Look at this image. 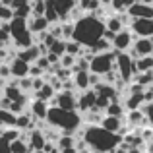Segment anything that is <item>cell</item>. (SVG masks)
I'll return each mask as SVG.
<instances>
[{
	"instance_id": "cell-21",
	"label": "cell",
	"mask_w": 153,
	"mask_h": 153,
	"mask_svg": "<svg viewBox=\"0 0 153 153\" xmlns=\"http://www.w3.org/2000/svg\"><path fill=\"white\" fill-rule=\"evenodd\" d=\"M149 70H153V54L134 58V72L136 74H140V72H149Z\"/></svg>"
},
{
	"instance_id": "cell-37",
	"label": "cell",
	"mask_w": 153,
	"mask_h": 153,
	"mask_svg": "<svg viewBox=\"0 0 153 153\" xmlns=\"http://www.w3.org/2000/svg\"><path fill=\"white\" fill-rule=\"evenodd\" d=\"M33 64H35V66H39L43 72H49V70H51V64H49V60H47V56H45V54H43V56H39V58L35 60Z\"/></svg>"
},
{
	"instance_id": "cell-44",
	"label": "cell",
	"mask_w": 153,
	"mask_h": 153,
	"mask_svg": "<svg viewBox=\"0 0 153 153\" xmlns=\"http://www.w3.org/2000/svg\"><path fill=\"white\" fill-rule=\"evenodd\" d=\"M151 8H153V2H151Z\"/></svg>"
},
{
	"instance_id": "cell-15",
	"label": "cell",
	"mask_w": 153,
	"mask_h": 153,
	"mask_svg": "<svg viewBox=\"0 0 153 153\" xmlns=\"http://www.w3.org/2000/svg\"><path fill=\"white\" fill-rule=\"evenodd\" d=\"M99 126H103L105 130L112 132V134H118L120 128L124 126V118H120V116H108V114H103L101 122H99Z\"/></svg>"
},
{
	"instance_id": "cell-3",
	"label": "cell",
	"mask_w": 153,
	"mask_h": 153,
	"mask_svg": "<svg viewBox=\"0 0 153 153\" xmlns=\"http://www.w3.org/2000/svg\"><path fill=\"white\" fill-rule=\"evenodd\" d=\"M45 120L49 126L56 128V130L72 132V134L82 126V114L78 111H64V108H58V107H49Z\"/></svg>"
},
{
	"instance_id": "cell-23",
	"label": "cell",
	"mask_w": 153,
	"mask_h": 153,
	"mask_svg": "<svg viewBox=\"0 0 153 153\" xmlns=\"http://www.w3.org/2000/svg\"><path fill=\"white\" fill-rule=\"evenodd\" d=\"M33 93H35V99H41V101H47V103H49L51 99L54 97V93H56V91H54V89H52V87L49 85V83L45 82L41 87H39V89H35Z\"/></svg>"
},
{
	"instance_id": "cell-32",
	"label": "cell",
	"mask_w": 153,
	"mask_h": 153,
	"mask_svg": "<svg viewBox=\"0 0 153 153\" xmlns=\"http://www.w3.org/2000/svg\"><path fill=\"white\" fill-rule=\"evenodd\" d=\"M12 18H14V10L4 6V4H0V23H8Z\"/></svg>"
},
{
	"instance_id": "cell-26",
	"label": "cell",
	"mask_w": 153,
	"mask_h": 153,
	"mask_svg": "<svg viewBox=\"0 0 153 153\" xmlns=\"http://www.w3.org/2000/svg\"><path fill=\"white\" fill-rule=\"evenodd\" d=\"M16 124V114L12 111H6V108H0V126L2 128H14Z\"/></svg>"
},
{
	"instance_id": "cell-10",
	"label": "cell",
	"mask_w": 153,
	"mask_h": 153,
	"mask_svg": "<svg viewBox=\"0 0 153 153\" xmlns=\"http://www.w3.org/2000/svg\"><path fill=\"white\" fill-rule=\"evenodd\" d=\"M25 136H27V146H29L31 151H43V147H45L47 140L45 136H43V130L41 128H37V130H25Z\"/></svg>"
},
{
	"instance_id": "cell-38",
	"label": "cell",
	"mask_w": 153,
	"mask_h": 153,
	"mask_svg": "<svg viewBox=\"0 0 153 153\" xmlns=\"http://www.w3.org/2000/svg\"><path fill=\"white\" fill-rule=\"evenodd\" d=\"M43 74H45V72H43L39 66H35V64H29V74H27V76H31V78H37V76H43Z\"/></svg>"
},
{
	"instance_id": "cell-1",
	"label": "cell",
	"mask_w": 153,
	"mask_h": 153,
	"mask_svg": "<svg viewBox=\"0 0 153 153\" xmlns=\"http://www.w3.org/2000/svg\"><path fill=\"white\" fill-rule=\"evenodd\" d=\"M105 33V23L103 19L95 18L93 14H83L79 19L74 22V33H72V39L76 43L83 47V49H89L95 41L103 37Z\"/></svg>"
},
{
	"instance_id": "cell-22",
	"label": "cell",
	"mask_w": 153,
	"mask_h": 153,
	"mask_svg": "<svg viewBox=\"0 0 153 153\" xmlns=\"http://www.w3.org/2000/svg\"><path fill=\"white\" fill-rule=\"evenodd\" d=\"M2 95H4V97H8L10 101H18V99H22L25 93L18 87V83H8V85L2 87Z\"/></svg>"
},
{
	"instance_id": "cell-12",
	"label": "cell",
	"mask_w": 153,
	"mask_h": 153,
	"mask_svg": "<svg viewBox=\"0 0 153 153\" xmlns=\"http://www.w3.org/2000/svg\"><path fill=\"white\" fill-rule=\"evenodd\" d=\"M128 16L130 18H153V8L149 4H142L136 0L134 4H130V6L126 8Z\"/></svg>"
},
{
	"instance_id": "cell-25",
	"label": "cell",
	"mask_w": 153,
	"mask_h": 153,
	"mask_svg": "<svg viewBox=\"0 0 153 153\" xmlns=\"http://www.w3.org/2000/svg\"><path fill=\"white\" fill-rule=\"evenodd\" d=\"M128 124L130 126H142V124H146V114H143L142 108H134V111L128 112Z\"/></svg>"
},
{
	"instance_id": "cell-6",
	"label": "cell",
	"mask_w": 153,
	"mask_h": 153,
	"mask_svg": "<svg viewBox=\"0 0 153 153\" xmlns=\"http://www.w3.org/2000/svg\"><path fill=\"white\" fill-rule=\"evenodd\" d=\"M128 27L134 37H153V18H132Z\"/></svg>"
},
{
	"instance_id": "cell-29",
	"label": "cell",
	"mask_w": 153,
	"mask_h": 153,
	"mask_svg": "<svg viewBox=\"0 0 153 153\" xmlns=\"http://www.w3.org/2000/svg\"><path fill=\"white\" fill-rule=\"evenodd\" d=\"M82 51H83V47L79 45V43H76L74 39H68L66 45H64V52H66V54L78 56V54H82Z\"/></svg>"
},
{
	"instance_id": "cell-7",
	"label": "cell",
	"mask_w": 153,
	"mask_h": 153,
	"mask_svg": "<svg viewBox=\"0 0 153 153\" xmlns=\"http://www.w3.org/2000/svg\"><path fill=\"white\" fill-rule=\"evenodd\" d=\"M130 52L128 54L132 58H138V56H149L153 54V37H136V41H132Z\"/></svg>"
},
{
	"instance_id": "cell-24",
	"label": "cell",
	"mask_w": 153,
	"mask_h": 153,
	"mask_svg": "<svg viewBox=\"0 0 153 153\" xmlns=\"http://www.w3.org/2000/svg\"><path fill=\"white\" fill-rule=\"evenodd\" d=\"M103 23H105V29H107V31H111V33H118L120 29H124V25L120 23V19H118V16H116V14L107 16Z\"/></svg>"
},
{
	"instance_id": "cell-19",
	"label": "cell",
	"mask_w": 153,
	"mask_h": 153,
	"mask_svg": "<svg viewBox=\"0 0 153 153\" xmlns=\"http://www.w3.org/2000/svg\"><path fill=\"white\" fill-rule=\"evenodd\" d=\"M14 47H18V49H25V47H31L35 43V37H33V33H31L29 29H23V31H19L18 35H14Z\"/></svg>"
},
{
	"instance_id": "cell-30",
	"label": "cell",
	"mask_w": 153,
	"mask_h": 153,
	"mask_svg": "<svg viewBox=\"0 0 153 153\" xmlns=\"http://www.w3.org/2000/svg\"><path fill=\"white\" fill-rule=\"evenodd\" d=\"M64 45H66V41L64 39H52V43L49 45V52L56 56H62L64 54Z\"/></svg>"
},
{
	"instance_id": "cell-36",
	"label": "cell",
	"mask_w": 153,
	"mask_h": 153,
	"mask_svg": "<svg viewBox=\"0 0 153 153\" xmlns=\"http://www.w3.org/2000/svg\"><path fill=\"white\" fill-rule=\"evenodd\" d=\"M142 111H143V114H146V120L151 124V128H153V103H143Z\"/></svg>"
},
{
	"instance_id": "cell-35",
	"label": "cell",
	"mask_w": 153,
	"mask_h": 153,
	"mask_svg": "<svg viewBox=\"0 0 153 153\" xmlns=\"http://www.w3.org/2000/svg\"><path fill=\"white\" fill-rule=\"evenodd\" d=\"M45 14V0L31 2V16H43Z\"/></svg>"
},
{
	"instance_id": "cell-13",
	"label": "cell",
	"mask_w": 153,
	"mask_h": 153,
	"mask_svg": "<svg viewBox=\"0 0 153 153\" xmlns=\"http://www.w3.org/2000/svg\"><path fill=\"white\" fill-rule=\"evenodd\" d=\"M60 22H68V14L76 8V0H51Z\"/></svg>"
},
{
	"instance_id": "cell-33",
	"label": "cell",
	"mask_w": 153,
	"mask_h": 153,
	"mask_svg": "<svg viewBox=\"0 0 153 153\" xmlns=\"http://www.w3.org/2000/svg\"><path fill=\"white\" fill-rule=\"evenodd\" d=\"M18 87L22 91H33V78L31 76H25V78L18 79Z\"/></svg>"
},
{
	"instance_id": "cell-16",
	"label": "cell",
	"mask_w": 153,
	"mask_h": 153,
	"mask_svg": "<svg viewBox=\"0 0 153 153\" xmlns=\"http://www.w3.org/2000/svg\"><path fill=\"white\" fill-rule=\"evenodd\" d=\"M27 19H29V22H27V29L33 35L43 33V31H47V27H49V22L45 19V16H29Z\"/></svg>"
},
{
	"instance_id": "cell-42",
	"label": "cell",
	"mask_w": 153,
	"mask_h": 153,
	"mask_svg": "<svg viewBox=\"0 0 153 153\" xmlns=\"http://www.w3.org/2000/svg\"><path fill=\"white\" fill-rule=\"evenodd\" d=\"M138 2H142V4H149V6H151V2H153V0H138Z\"/></svg>"
},
{
	"instance_id": "cell-41",
	"label": "cell",
	"mask_w": 153,
	"mask_h": 153,
	"mask_svg": "<svg viewBox=\"0 0 153 153\" xmlns=\"http://www.w3.org/2000/svg\"><path fill=\"white\" fill-rule=\"evenodd\" d=\"M60 153H78V147L72 146V147H64V149H58Z\"/></svg>"
},
{
	"instance_id": "cell-18",
	"label": "cell",
	"mask_w": 153,
	"mask_h": 153,
	"mask_svg": "<svg viewBox=\"0 0 153 153\" xmlns=\"http://www.w3.org/2000/svg\"><path fill=\"white\" fill-rule=\"evenodd\" d=\"M18 58H22L23 62H27V64H33L35 60L41 56V52H39V47H37V43H33L31 47H25V49H19L18 54Z\"/></svg>"
},
{
	"instance_id": "cell-8",
	"label": "cell",
	"mask_w": 153,
	"mask_h": 153,
	"mask_svg": "<svg viewBox=\"0 0 153 153\" xmlns=\"http://www.w3.org/2000/svg\"><path fill=\"white\" fill-rule=\"evenodd\" d=\"M132 41H134L132 31L124 27V29H120L118 33H114V37H112V41H111L112 51H116V52H126L128 49H130Z\"/></svg>"
},
{
	"instance_id": "cell-20",
	"label": "cell",
	"mask_w": 153,
	"mask_h": 153,
	"mask_svg": "<svg viewBox=\"0 0 153 153\" xmlns=\"http://www.w3.org/2000/svg\"><path fill=\"white\" fill-rule=\"evenodd\" d=\"M33 126H35V120L31 118V114L29 112H19V114H16V124H14V128H18V130H33Z\"/></svg>"
},
{
	"instance_id": "cell-5",
	"label": "cell",
	"mask_w": 153,
	"mask_h": 153,
	"mask_svg": "<svg viewBox=\"0 0 153 153\" xmlns=\"http://www.w3.org/2000/svg\"><path fill=\"white\" fill-rule=\"evenodd\" d=\"M114 70L118 74V79H122L124 83H130L132 78L136 76L134 72V58L126 52H116V58H114Z\"/></svg>"
},
{
	"instance_id": "cell-4",
	"label": "cell",
	"mask_w": 153,
	"mask_h": 153,
	"mask_svg": "<svg viewBox=\"0 0 153 153\" xmlns=\"http://www.w3.org/2000/svg\"><path fill=\"white\" fill-rule=\"evenodd\" d=\"M114 58H116V51H107V52H97L91 56L89 60V72L91 74H107L108 70L114 68Z\"/></svg>"
},
{
	"instance_id": "cell-14",
	"label": "cell",
	"mask_w": 153,
	"mask_h": 153,
	"mask_svg": "<svg viewBox=\"0 0 153 153\" xmlns=\"http://www.w3.org/2000/svg\"><path fill=\"white\" fill-rule=\"evenodd\" d=\"M27 74H29V64L23 62L18 56H14V60L10 62V76L16 78V79H19V78H25Z\"/></svg>"
},
{
	"instance_id": "cell-39",
	"label": "cell",
	"mask_w": 153,
	"mask_h": 153,
	"mask_svg": "<svg viewBox=\"0 0 153 153\" xmlns=\"http://www.w3.org/2000/svg\"><path fill=\"white\" fill-rule=\"evenodd\" d=\"M12 78L10 76V64H0V79Z\"/></svg>"
},
{
	"instance_id": "cell-34",
	"label": "cell",
	"mask_w": 153,
	"mask_h": 153,
	"mask_svg": "<svg viewBox=\"0 0 153 153\" xmlns=\"http://www.w3.org/2000/svg\"><path fill=\"white\" fill-rule=\"evenodd\" d=\"M74 60H76V56L66 54V52H64L62 56H58V66H62V68H70V70H72V66H74Z\"/></svg>"
},
{
	"instance_id": "cell-31",
	"label": "cell",
	"mask_w": 153,
	"mask_h": 153,
	"mask_svg": "<svg viewBox=\"0 0 153 153\" xmlns=\"http://www.w3.org/2000/svg\"><path fill=\"white\" fill-rule=\"evenodd\" d=\"M60 31H62V39L64 41L72 39V33H74V22H60Z\"/></svg>"
},
{
	"instance_id": "cell-28",
	"label": "cell",
	"mask_w": 153,
	"mask_h": 153,
	"mask_svg": "<svg viewBox=\"0 0 153 153\" xmlns=\"http://www.w3.org/2000/svg\"><path fill=\"white\" fill-rule=\"evenodd\" d=\"M10 153H31V149H29V146H27L25 140L16 138L14 142L10 143Z\"/></svg>"
},
{
	"instance_id": "cell-17",
	"label": "cell",
	"mask_w": 153,
	"mask_h": 153,
	"mask_svg": "<svg viewBox=\"0 0 153 153\" xmlns=\"http://www.w3.org/2000/svg\"><path fill=\"white\" fill-rule=\"evenodd\" d=\"M72 82H74V87L78 91H85L89 89V70H78L72 74Z\"/></svg>"
},
{
	"instance_id": "cell-43",
	"label": "cell",
	"mask_w": 153,
	"mask_h": 153,
	"mask_svg": "<svg viewBox=\"0 0 153 153\" xmlns=\"http://www.w3.org/2000/svg\"><path fill=\"white\" fill-rule=\"evenodd\" d=\"M0 97H2V83H0Z\"/></svg>"
},
{
	"instance_id": "cell-40",
	"label": "cell",
	"mask_w": 153,
	"mask_h": 153,
	"mask_svg": "<svg viewBox=\"0 0 153 153\" xmlns=\"http://www.w3.org/2000/svg\"><path fill=\"white\" fill-rule=\"evenodd\" d=\"M101 79H103V78H101L99 74H91V72H89V87H95L99 82H101Z\"/></svg>"
},
{
	"instance_id": "cell-9",
	"label": "cell",
	"mask_w": 153,
	"mask_h": 153,
	"mask_svg": "<svg viewBox=\"0 0 153 153\" xmlns=\"http://www.w3.org/2000/svg\"><path fill=\"white\" fill-rule=\"evenodd\" d=\"M93 105H95V91H93V87H89V89L82 91L79 95H76V111L78 112L89 111Z\"/></svg>"
},
{
	"instance_id": "cell-11",
	"label": "cell",
	"mask_w": 153,
	"mask_h": 153,
	"mask_svg": "<svg viewBox=\"0 0 153 153\" xmlns=\"http://www.w3.org/2000/svg\"><path fill=\"white\" fill-rule=\"evenodd\" d=\"M47 112H49V103L41 101V99H33L29 103V114L35 122H43L47 118Z\"/></svg>"
},
{
	"instance_id": "cell-27",
	"label": "cell",
	"mask_w": 153,
	"mask_h": 153,
	"mask_svg": "<svg viewBox=\"0 0 153 153\" xmlns=\"http://www.w3.org/2000/svg\"><path fill=\"white\" fill-rule=\"evenodd\" d=\"M105 114L120 116V118H122V116H124V105H120V101H111L107 105V108H105Z\"/></svg>"
},
{
	"instance_id": "cell-2",
	"label": "cell",
	"mask_w": 153,
	"mask_h": 153,
	"mask_svg": "<svg viewBox=\"0 0 153 153\" xmlns=\"http://www.w3.org/2000/svg\"><path fill=\"white\" fill-rule=\"evenodd\" d=\"M82 140L85 142V146L93 147L99 153H111L122 143V136L120 134H112V132L105 130L99 124H87Z\"/></svg>"
}]
</instances>
